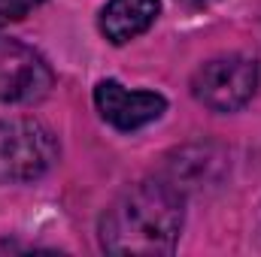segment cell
<instances>
[{
  "label": "cell",
  "instance_id": "cell-1",
  "mask_svg": "<svg viewBox=\"0 0 261 257\" xmlns=\"http://www.w3.org/2000/svg\"><path fill=\"white\" fill-rule=\"evenodd\" d=\"M186 221V197L164 179L137 182L100 215L97 239L107 254H170Z\"/></svg>",
  "mask_w": 261,
  "mask_h": 257
},
{
  "label": "cell",
  "instance_id": "cell-7",
  "mask_svg": "<svg viewBox=\"0 0 261 257\" xmlns=\"http://www.w3.org/2000/svg\"><path fill=\"white\" fill-rule=\"evenodd\" d=\"M158 12V0H110L100 12V34L113 46H125L155 24Z\"/></svg>",
  "mask_w": 261,
  "mask_h": 257
},
{
  "label": "cell",
  "instance_id": "cell-6",
  "mask_svg": "<svg viewBox=\"0 0 261 257\" xmlns=\"http://www.w3.org/2000/svg\"><path fill=\"white\" fill-rule=\"evenodd\" d=\"M225 170H228V154L216 142H189V145L167 154L164 182L173 185L186 197L192 191L216 188L222 182Z\"/></svg>",
  "mask_w": 261,
  "mask_h": 257
},
{
  "label": "cell",
  "instance_id": "cell-5",
  "mask_svg": "<svg viewBox=\"0 0 261 257\" xmlns=\"http://www.w3.org/2000/svg\"><path fill=\"white\" fill-rule=\"evenodd\" d=\"M94 106L107 124L128 133L158 121L167 109V100L155 91H130L116 79H103L94 88Z\"/></svg>",
  "mask_w": 261,
  "mask_h": 257
},
{
  "label": "cell",
  "instance_id": "cell-2",
  "mask_svg": "<svg viewBox=\"0 0 261 257\" xmlns=\"http://www.w3.org/2000/svg\"><path fill=\"white\" fill-rule=\"evenodd\" d=\"M58 160L52 130L34 118L0 121V182L21 185L43 179Z\"/></svg>",
  "mask_w": 261,
  "mask_h": 257
},
{
  "label": "cell",
  "instance_id": "cell-8",
  "mask_svg": "<svg viewBox=\"0 0 261 257\" xmlns=\"http://www.w3.org/2000/svg\"><path fill=\"white\" fill-rule=\"evenodd\" d=\"M43 0H0V27L21 21L24 15H31Z\"/></svg>",
  "mask_w": 261,
  "mask_h": 257
},
{
  "label": "cell",
  "instance_id": "cell-4",
  "mask_svg": "<svg viewBox=\"0 0 261 257\" xmlns=\"http://www.w3.org/2000/svg\"><path fill=\"white\" fill-rule=\"evenodd\" d=\"M55 85L52 67L40 52L24 46L21 40L0 37V103L18 106V103H37L43 100Z\"/></svg>",
  "mask_w": 261,
  "mask_h": 257
},
{
  "label": "cell",
  "instance_id": "cell-9",
  "mask_svg": "<svg viewBox=\"0 0 261 257\" xmlns=\"http://www.w3.org/2000/svg\"><path fill=\"white\" fill-rule=\"evenodd\" d=\"M179 3H186V6H192V9H200V6H206L210 0H179Z\"/></svg>",
  "mask_w": 261,
  "mask_h": 257
},
{
  "label": "cell",
  "instance_id": "cell-3",
  "mask_svg": "<svg viewBox=\"0 0 261 257\" xmlns=\"http://www.w3.org/2000/svg\"><path fill=\"white\" fill-rule=\"evenodd\" d=\"M258 88V64L246 55H219L200 64L192 76V94L213 112L243 109Z\"/></svg>",
  "mask_w": 261,
  "mask_h": 257
}]
</instances>
